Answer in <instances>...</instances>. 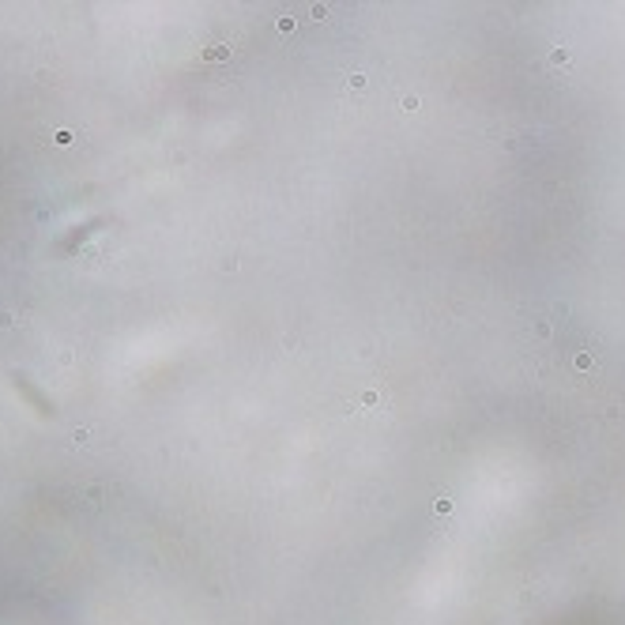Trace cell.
<instances>
[{"label": "cell", "instance_id": "1", "mask_svg": "<svg viewBox=\"0 0 625 625\" xmlns=\"http://www.w3.org/2000/svg\"><path fill=\"white\" fill-rule=\"evenodd\" d=\"M366 87H369V75H366V72H350V75H347V91H366Z\"/></svg>", "mask_w": 625, "mask_h": 625}, {"label": "cell", "instance_id": "2", "mask_svg": "<svg viewBox=\"0 0 625 625\" xmlns=\"http://www.w3.org/2000/svg\"><path fill=\"white\" fill-rule=\"evenodd\" d=\"M572 366H576V369H580V373H588V369H595V354H588V350H580V354L572 358Z\"/></svg>", "mask_w": 625, "mask_h": 625}, {"label": "cell", "instance_id": "3", "mask_svg": "<svg viewBox=\"0 0 625 625\" xmlns=\"http://www.w3.org/2000/svg\"><path fill=\"white\" fill-rule=\"evenodd\" d=\"M550 64H554V68H561V64H569V49H565V45H557V49H550Z\"/></svg>", "mask_w": 625, "mask_h": 625}, {"label": "cell", "instance_id": "4", "mask_svg": "<svg viewBox=\"0 0 625 625\" xmlns=\"http://www.w3.org/2000/svg\"><path fill=\"white\" fill-rule=\"evenodd\" d=\"M68 437H72V444H87V441H91V429H87V426H75Z\"/></svg>", "mask_w": 625, "mask_h": 625}, {"label": "cell", "instance_id": "5", "mask_svg": "<svg viewBox=\"0 0 625 625\" xmlns=\"http://www.w3.org/2000/svg\"><path fill=\"white\" fill-rule=\"evenodd\" d=\"M433 509H437V512H452V509H456V501L448 497V494H437V501H433Z\"/></svg>", "mask_w": 625, "mask_h": 625}, {"label": "cell", "instance_id": "6", "mask_svg": "<svg viewBox=\"0 0 625 625\" xmlns=\"http://www.w3.org/2000/svg\"><path fill=\"white\" fill-rule=\"evenodd\" d=\"M399 106H403V113H414L422 102H418V94H403V102H399Z\"/></svg>", "mask_w": 625, "mask_h": 625}, {"label": "cell", "instance_id": "7", "mask_svg": "<svg viewBox=\"0 0 625 625\" xmlns=\"http://www.w3.org/2000/svg\"><path fill=\"white\" fill-rule=\"evenodd\" d=\"M535 335H539V339H550V335H554V324H550V320H539V324H535Z\"/></svg>", "mask_w": 625, "mask_h": 625}, {"label": "cell", "instance_id": "8", "mask_svg": "<svg viewBox=\"0 0 625 625\" xmlns=\"http://www.w3.org/2000/svg\"><path fill=\"white\" fill-rule=\"evenodd\" d=\"M294 27H298V19H294V15H279V30H283V34H290Z\"/></svg>", "mask_w": 625, "mask_h": 625}, {"label": "cell", "instance_id": "9", "mask_svg": "<svg viewBox=\"0 0 625 625\" xmlns=\"http://www.w3.org/2000/svg\"><path fill=\"white\" fill-rule=\"evenodd\" d=\"M328 12H331L328 4H312V8H309V15L316 19V23H320V19H328Z\"/></svg>", "mask_w": 625, "mask_h": 625}, {"label": "cell", "instance_id": "10", "mask_svg": "<svg viewBox=\"0 0 625 625\" xmlns=\"http://www.w3.org/2000/svg\"><path fill=\"white\" fill-rule=\"evenodd\" d=\"M83 497L91 501V505H98V497H102V486H87V490H83Z\"/></svg>", "mask_w": 625, "mask_h": 625}, {"label": "cell", "instance_id": "11", "mask_svg": "<svg viewBox=\"0 0 625 625\" xmlns=\"http://www.w3.org/2000/svg\"><path fill=\"white\" fill-rule=\"evenodd\" d=\"M0 328H15V312H12V309L0 312Z\"/></svg>", "mask_w": 625, "mask_h": 625}, {"label": "cell", "instance_id": "12", "mask_svg": "<svg viewBox=\"0 0 625 625\" xmlns=\"http://www.w3.org/2000/svg\"><path fill=\"white\" fill-rule=\"evenodd\" d=\"M222 271H238V256H226V260H222Z\"/></svg>", "mask_w": 625, "mask_h": 625}, {"label": "cell", "instance_id": "13", "mask_svg": "<svg viewBox=\"0 0 625 625\" xmlns=\"http://www.w3.org/2000/svg\"><path fill=\"white\" fill-rule=\"evenodd\" d=\"M362 403H369V407H377V403H381V396H377V392H366V396H362Z\"/></svg>", "mask_w": 625, "mask_h": 625}]
</instances>
